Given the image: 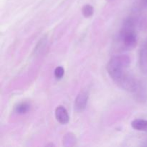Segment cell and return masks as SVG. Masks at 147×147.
<instances>
[{"label": "cell", "instance_id": "obj_5", "mask_svg": "<svg viewBox=\"0 0 147 147\" xmlns=\"http://www.w3.org/2000/svg\"><path fill=\"white\" fill-rule=\"evenodd\" d=\"M55 118L57 121L61 124H66L69 122V115L67 110L63 106H59L55 109Z\"/></svg>", "mask_w": 147, "mask_h": 147}, {"label": "cell", "instance_id": "obj_4", "mask_svg": "<svg viewBox=\"0 0 147 147\" xmlns=\"http://www.w3.org/2000/svg\"><path fill=\"white\" fill-rule=\"evenodd\" d=\"M139 68L143 73H147V40L142 45L139 56Z\"/></svg>", "mask_w": 147, "mask_h": 147}, {"label": "cell", "instance_id": "obj_10", "mask_svg": "<svg viewBox=\"0 0 147 147\" xmlns=\"http://www.w3.org/2000/svg\"><path fill=\"white\" fill-rule=\"evenodd\" d=\"M65 74V70L62 66H58L55 69L54 75L55 77L57 79H61L64 76Z\"/></svg>", "mask_w": 147, "mask_h": 147}, {"label": "cell", "instance_id": "obj_8", "mask_svg": "<svg viewBox=\"0 0 147 147\" xmlns=\"http://www.w3.org/2000/svg\"><path fill=\"white\" fill-rule=\"evenodd\" d=\"M63 142H64V146H74L76 143V136H75L73 134L67 133V134L65 135L64 139H63Z\"/></svg>", "mask_w": 147, "mask_h": 147}, {"label": "cell", "instance_id": "obj_1", "mask_svg": "<svg viewBox=\"0 0 147 147\" xmlns=\"http://www.w3.org/2000/svg\"><path fill=\"white\" fill-rule=\"evenodd\" d=\"M131 59L126 55H118L112 57L107 64L108 73L115 82L118 83L129 71Z\"/></svg>", "mask_w": 147, "mask_h": 147}, {"label": "cell", "instance_id": "obj_3", "mask_svg": "<svg viewBox=\"0 0 147 147\" xmlns=\"http://www.w3.org/2000/svg\"><path fill=\"white\" fill-rule=\"evenodd\" d=\"M89 94L86 90H81L75 100V109L76 111L81 112L85 110L88 100Z\"/></svg>", "mask_w": 147, "mask_h": 147}, {"label": "cell", "instance_id": "obj_2", "mask_svg": "<svg viewBox=\"0 0 147 147\" xmlns=\"http://www.w3.org/2000/svg\"><path fill=\"white\" fill-rule=\"evenodd\" d=\"M121 37L126 48L131 49L136 47L137 37L134 30V22L131 19H128L125 21L121 30Z\"/></svg>", "mask_w": 147, "mask_h": 147}, {"label": "cell", "instance_id": "obj_7", "mask_svg": "<svg viewBox=\"0 0 147 147\" xmlns=\"http://www.w3.org/2000/svg\"><path fill=\"white\" fill-rule=\"evenodd\" d=\"M30 109V104L27 102H22L18 103L14 107V111L18 114H24L27 113Z\"/></svg>", "mask_w": 147, "mask_h": 147}, {"label": "cell", "instance_id": "obj_6", "mask_svg": "<svg viewBox=\"0 0 147 147\" xmlns=\"http://www.w3.org/2000/svg\"><path fill=\"white\" fill-rule=\"evenodd\" d=\"M131 126L134 129L140 131H147V120L144 119H135L131 122Z\"/></svg>", "mask_w": 147, "mask_h": 147}, {"label": "cell", "instance_id": "obj_9", "mask_svg": "<svg viewBox=\"0 0 147 147\" xmlns=\"http://www.w3.org/2000/svg\"><path fill=\"white\" fill-rule=\"evenodd\" d=\"M82 14L85 17H90L94 14V8L90 4H86L82 8Z\"/></svg>", "mask_w": 147, "mask_h": 147}]
</instances>
